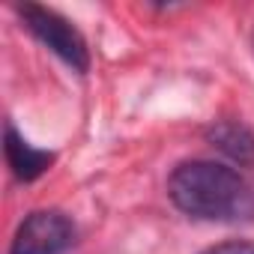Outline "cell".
<instances>
[{"mask_svg":"<svg viewBox=\"0 0 254 254\" xmlns=\"http://www.w3.org/2000/svg\"><path fill=\"white\" fill-rule=\"evenodd\" d=\"M18 15H21L24 27L48 51H54L66 66H72L75 72L90 69V48H87L84 36L78 33V27L72 21H66L60 12H54L48 6H39V3H21Z\"/></svg>","mask_w":254,"mask_h":254,"instance_id":"cell-2","label":"cell"},{"mask_svg":"<svg viewBox=\"0 0 254 254\" xmlns=\"http://www.w3.org/2000/svg\"><path fill=\"white\" fill-rule=\"evenodd\" d=\"M75 245V224L60 209L30 212L9 245V254H66Z\"/></svg>","mask_w":254,"mask_h":254,"instance_id":"cell-3","label":"cell"},{"mask_svg":"<svg viewBox=\"0 0 254 254\" xmlns=\"http://www.w3.org/2000/svg\"><path fill=\"white\" fill-rule=\"evenodd\" d=\"M168 197L200 221H236L254 212V194L239 171L206 159L177 165L168 177Z\"/></svg>","mask_w":254,"mask_h":254,"instance_id":"cell-1","label":"cell"},{"mask_svg":"<svg viewBox=\"0 0 254 254\" xmlns=\"http://www.w3.org/2000/svg\"><path fill=\"white\" fill-rule=\"evenodd\" d=\"M206 141L239 168H254V132L245 123L218 120L206 129Z\"/></svg>","mask_w":254,"mask_h":254,"instance_id":"cell-4","label":"cell"},{"mask_svg":"<svg viewBox=\"0 0 254 254\" xmlns=\"http://www.w3.org/2000/svg\"><path fill=\"white\" fill-rule=\"evenodd\" d=\"M200 254H254V242H248V239H230V242L209 245Z\"/></svg>","mask_w":254,"mask_h":254,"instance_id":"cell-6","label":"cell"},{"mask_svg":"<svg viewBox=\"0 0 254 254\" xmlns=\"http://www.w3.org/2000/svg\"><path fill=\"white\" fill-rule=\"evenodd\" d=\"M3 153H6V165L12 168V174H15L21 183H33V180H39V177L54 165V153L30 147V144L15 132V126H6V135H3Z\"/></svg>","mask_w":254,"mask_h":254,"instance_id":"cell-5","label":"cell"}]
</instances>
